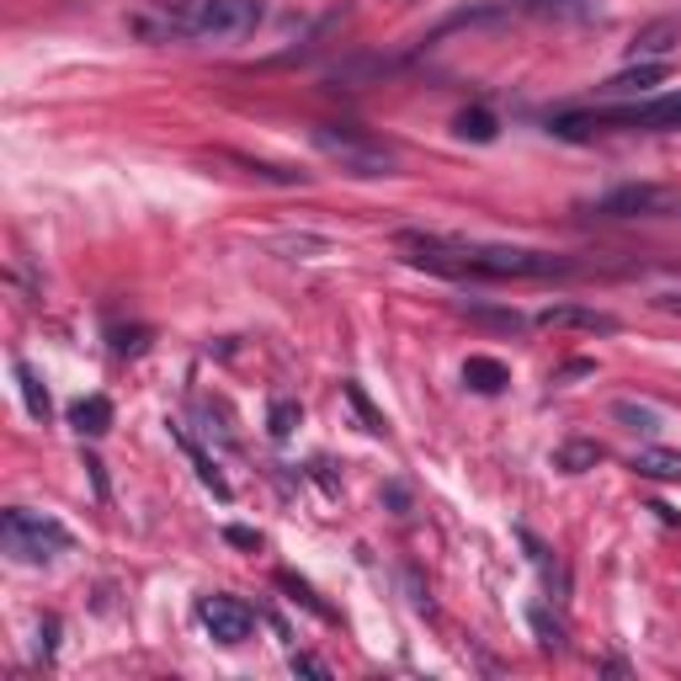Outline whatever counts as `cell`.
<instances>
[{
    "instance_id": "21",
    "label": "cell",
    "mask_w": 681,
    "mask_h": 681,
    "mask_svg": "<svg viewBox=\"0 0 681 681\" xmlns=\"http://www.w3.org/2000/svg\"><path fill=\"white\" fill-rule=\"evenodd\" d=\"M660 80H665V65H639V70H629V75H612L602 91H650Z\"/></svg>"
},
{
    "instance_id": "26",
    "label": "cell",
    "mask_w": 681,
    "mask_h": 681,
    "mask_svg": "<svg viewBox=\"0 0 681 681\" xmlns=\"http://www.w3.org/2000/svg\"><path fill=\"white\" fill-rule=\"evenodd\" d=\"M112 352H118V357H145V352H149V330H145V325H134V330H112Z\"/></svg>"
},
{
    "instance_id": "19",
    "label": "cell",
    "mask_w": 681,
    "mask_h": 681,
    "mask_svg": "<svg viewBox=\"0 0 681 681\" xmlns=\"http://www.w3.org/2000/svg\"><path fill=\"white\" fill-rule=\"evenodd\" d=\"M458 139H474V145H490L495 139V112H485V107H468V112H458Z\"/></svg>"
},
{
    "instance_id": "17",
    "label": "cell",
    "mask_w": 681,
    "mask_h": 681,
    "mask_svg": "<svg viewBox=\"0 0 681 681\" xmlns=\"http://www.w3.org/2000/svg\"><path fill=\"white\" fill-rule=\"evenodd\" d=\"M671 43H677V27L671 22H655L644 27L639 38L629 43V59H650V53H671Z\"/></svg>"
},
{
    "instance_id": "7",
    "label": "cell",
    "mask_w": 681,
    "mask_h": 681,
    "mask_svg": "<svg viewBox=\"0 0 681 681\" xmlns=\"http://www.w3.org/2000/svg\"><path fill=\"white\" fill-rule=\"evenodd\" d=\"M537 325H543V330H591V336H612L623 319L608 315V309H585V304H549V309H537Z\"/></svg>"
},
{
    "instance_id": "20",
    "label": "cell",
    "mask_w": 681,
    "mask_h": 681,
    "mask_svg": "<svg viewBox=\"0 0 681 681\" xmlns=\"http://www.w3.org/2000/svg\"><path fill=\"white\" fill-rule=\"evenodd\" d=\"M340 394L352 399V411L363 415V426H367V432H373V437H389V421H384V415L373 411V399H367V394H363V384H352V378H346V384H340Z\"/></svg>"
},
{
    "instance_id": "28",
    "label": "cell",
    "mask_w": 681,
    "mask_h": 681,
    "mask_svg": "<svg viewBox=\"0 0 681 681\" xmlns=\"http://www.w3.org/2000/svg\"><path fill=\"white\" fill-rule=\"evenodd\" d=\"M224 537H229L235 549H261V533H250V527H224Z\"/></svg>"
},
{
    "instance_id": "4",
    "label": "cell",
    "mask_w": 681,
    "mask_h": 681,
    "mask_svg": "<svg viewBox=\"0 0 681 681\" xmlns=\"http://www.w3.org/2000/svg\"><path fill=\"white\" fill-rule=\"evenodd\" d=\"M309 145H315L330 166H340L346 176H363V181L394 176V166H399V155H394L384 139H373L367 128H352V122H315V128H309Z\"/></svg>"
},
{
    "instance_id": "24",
    "label": "cell",
    "mask_w": 681,
    "mask_h": 681,
    "mask_svg": "<svg viewBox=\"0 0 681 681\" xmlns=\"http://www.w3.org/2000/svg\"><path fill=\"white\" fill-rule=\"evenodd\" d=\"M463 315L480 319V325H495V330H522V315L516 309H490V304H463Z\"/></svg>"
},
{
    "instance_id": "9",
    "label": "cell",
    "mask_w": 681,
    "mask_h": 681,
    "mask_svg": "<svg viewBox=\"0 0 681 681\" xmlns=\"http://www.w3.org/2000/svg\"><path fill=\"white\" fill-rule=\"evenodd\" d=\"M170 437H176V447H181V453H187V458H193V468H197V480H203V485L214 490V495H219V501H235V485H229V480H224V474H219V463L208 458V453H203V447H197V442L187 437V432H181V426H170Z\"/></svg>"
},
{
    "instance_id": "16",
    "label": "cell",
    "mask_w": 681,
    "mask_h": 681,
    "mask_svg": "<svg viewBox=\"0 0 681 681\" xmlns=\"http://www.w3.org/2000/svg\"><path fill=\"white\" fill-rule=\"evenodd\" d=\"M224 160H235V166H240V170H250V176H261V181H277V187H304V181H309L304 170L267 166V160H250V155H224Z\"/></svg>"
},
{
    "instance_id": "14",
    "label": "cell",
    "mask_w": 681,
    "mask_h": 681,
    "mask_svg": "<svg viewBox=\"0 0 681 681\" xmlns=\"http://www.w3.org/2000/svg\"><path fill=\"white\" fill-rule=\"evenodd\" d=\"M11 373H17V389H22L27 415H32V421H49V415H53V399H49V389L38 384V373H32L27 363H11Z\"/></svg>"
},
{
    "instance_id": "23",
    "label": "cell",
    "mask_w": 681,
    "mask_h": 681,
    "mask_svg": "<svg viewBox=\"0 0 681 681\" xmlns=\"http://www.w3.org/2000/svg\"><path fill=\"white\" fill-rule=\"evenodd\" d=\"M527 623H533V633H537V644H543V650L564 655V644H570V639H564L560 623H549V612H543V608H527Z\"/></svg>"
},
{
    "instance_id": "30",
    "label": "cell",
    "mask_w": 681,
    "mask_h": 681,
    "mask_svg": "<svg viewBox=\"0 0 681 681\" xmlns=\"http://www.w3.org/2000/svg\"><path fill=\"white\" fill-rule=\"evenodd\" d=\"M86 474H91V485H97V501H107L112 490H107V474H101V458H91V453H86Z\"/></svg>"
},
{
    "instance_id": "31",
    "label": "cell",
    "mask_w": 681,
    "mask_h": 681,
    "mask_svg": "<svg viewBox=\"0 0 681 681\" xmlns=\"http://www.w3.org/2000/svg\"><path fill=\"white\" fill-rule=\"evenodd\" d=\"M384 495H389L394 516H405V511H411V495H405V490H399V485H389V490H384Z\"/></svg>"
},
{
    "instance_id": "10",
    "label": "cell",
    "mask_w": 681,
    "mask_h": 681,
    "mask_svg": "<svg viewBox=\"0 0 681 681\" xmlns=\"http://www.w3.org/2000/svg\"><path fill=\"white\" fill-rule=\"evenodd\" d=\"M70 426L80 437H107V432H112V399H107V394H86L70 411Z\"/></svg>"
},
{
    "instance_id": "27",
    "label": "cell",
    "mask_w": 681,
    "mask_h": 681,
    "mask_svg": "<svg viewBox=\"0 0 681 681\" xmlns=\"http://www.w3.org/2000/svg\"><path fill=\"white\" fill-rule=\"evenodd\" d=\"M277 250H288V256H298V250H330V240H315V235H288V240H277Z\"/></svg>"
},
{
    "instance_id": "15",
    "label": "cell",
    "mask_w": 681,
    "mask_h": 681,
    "mask_svg": "<svg viewBox=\"0 0 681 681\" xmlns=\"http://www.w3.org/2000/svg\"><path fill=\"white\" fill-rule=\"evenodd\" d=\"M602 458H608L602 442H564L560 453H554V468H564V474H585V468H596Z\"/></svg>"
},
{
    "instance_id": "13",
    "label": "cell",
    "mask_w": 681,
    "mask_h": 681,
    "mask_svg": "<svg viewBox=\"0 0 681 681\" xmlns=\"http://www.w3.org/2000/svg\"><path fill=\"white\" fill-rule=\"evenodd\" d=\"M522 6L537 11V17H560V22H596L602 17L596 0H522Z\"/></svg>"
},
{
    "instance_id": "22",
    "label": "cell",
    "mask_w": 681,
    "mask_h": 681,
    "mask_svg": "<svg viewBox=\"0 0 681 681\" xmlns=\"http://www.w3.org/2000/svg\"><path fill=\"white\" fill-rule=\"evenodd\" d=\"M612 415H618V421H629V432H644V437H655V432H660V415L650 411V405L618 399V405H612Z\"/></svg>"
},
{
    "instance_id": "29",
    "label": "cell",
    "mask_w": 681,
    "mask_h": 681,
    "mask_svg": "<svg viewBox=\"0 0 681 681\" xmlns=\"http://www.w3.org/2000/svg\"><path fill=\"white\" fill-rule=\"evenodd\" d=\"M293 671H304V677H330V665L315 655H293Z\"/></svg>"
},
{
    "instance_id": "1",
    "label": "cell",
    "mask_w": 681,
    "mask_h": 681,
    "mask_svg": "<svg viewBox=\"0 0 681 681\" xmlns=\"http://www.w3.org/2000/svg\"><path fill=\"white\" fill-rule=\"evenodd\" d=\"M394 245L405 250L411 267H426L437 277H522V283H537V277H575V261L570 256H549V250H522V245H480V240H447V235H421V229H405L394 235Z\"/></svg>"
},
{
    "instance_id": "12",
    "label": "cell",
    "mask_w": 681,
    "mask_h": 681,
    "mask_svg": "<svg viewBox=\"0 0 681 681\" xmlns=\"http://www.w3.org/2000/svg\"><path fill=\"white\" fill-rule=\"evenodd\" d=\"M463 384L474 394H501L511 384V367L501 363V357H468V363H463Z\"/></svg>"
},
{
    "instance_id": "5",
    "label": "cell",
    "mask_w": 681,
    "mask_h": 681,
    "mask_svg": "<svg viewBox=\"0 0 681 681\" xmlns=\"http://www.w3.org/2000/svg\"><path fill=\"white\" fill-rule=\"evenodd\" d=\"M0 549H6L17 564H43V560H53V554H70L75 533L65 527V522L43 516V511L11 506L6 516H0Z\"/></svg>"
},
{
    "instance_id": "8",
    "label": "cell",
    "mask_w": 681,
    "mask_h": 681,
    "mask_svg": "<svg viewBox=\"0 0 681 681\" xmlns=\"http://www.w3.org/2000/svg\"><path fill=\"white\" fill-rule=\"evenodd\" d=\"M660 203H665L660 187H618V193L596 197V214L602 219H633V214H655Z\"/></svg>"
},
{
    "instance_id": "3",
    "label": "cell",
    "mask_w": 681,
    "mask_h": 681,
    "mask_svg": "<svg viewBox=\"0 0 681 681\" xmlns=\"http://www.w3.org/2000/svg\"><path fill=\"white\" fill-rule=\"evenodd\" d=\"M560 139H591V134H608V128H623V134H681V91H665V97L650 101H629V107H596V112H564V118L549 122Z\"/></svg>"
},
{
    "instance_id": "25",
    "label": "cell",
    "mask_w": 681,
    "mask_h": 681,
    "mask_svg": "<svg viewBox=\"0 0 681 681\" xmlns=\"http://www.w3.org/2000/svg\"><path fill=\"white\" fill-rule=\"evenodd\" d=\"M277 585H283V591H293V602H304V608L315 612V618H325V623H330V618H336V612L325 608V602H319L315 591H309V585L298 581V575H288V570H283V575H277Z\"/></svg>"
},
{
    "instance_id": "18",
    "label": "cell",
    "mask_w": 681,
    "mask_h": 681,
    "mask_svg": "<svg viewBox=\"0 0 681 681\" xmlns=\"http://www.w3.org/2000/svg\"><path fill=\"white\" fill-rule=\"evenodd\" d=\"M298 421H304L298 399H272V411H267V437H272V442H288Z\"/></svg>"
},
{
    "instance_id": "2",
    "label": "cell",
    "mask_w": 681,
    "mask_h": 681,
    "mask_svg": "<svg viewBox=\"0 0 681 681\" xmlns=\"http://www.w3.org/2000/svg\"><path fill=\"white\" fill-rule=\"evenodd\" d=\"M261 22V0H149L128 27L145 43H240Z\"/></svg>"
},
{
    "instance_id": "6",
    "label": "cell",
    "mask_w": 681,
    "mask_h": 681,
    "mask_svg": "<svg viewBox=\"0 0 681 681\" xmlns=\"http://www.w3.org/2000/svg\"><path fill=\"white\" fill-rule=\"evenodd\" d=\"M197 623L208 629V639H214V644H229V650H235V644H245V639H250V629H256V612L245 608L240 596H219V591H214V596H203V602H197Z\"/></svg>"
},
{
    "instance_id": "11",
    "label": "cell",
    "mask_w": 681,
    "mask_h": 681,
    "mask_svg": "<svg viewBox=\"0 0 681 681\" xmlns=\"http://www.w3.org/2000/svg\"><path fill=\"white\" fill-rule=\"evenodd\" d=\"M629 468L639 480H681V453L677 447H639Z\"/></svg>"
}]
</instances>
